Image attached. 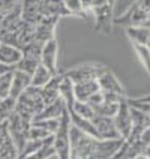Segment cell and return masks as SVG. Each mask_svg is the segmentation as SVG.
<instances>
[{
    "label": "cell",
    "instance_id": "obj_33",
    "mask_svg": "<svg viewBox=\"0 0 150 159\" xmlns=\"http://www.w3.org/2000/svg\"><path fill=\"white\" fill-rule=\"evenodd\" d=\"M144 27H147V29H150V17L147 18V21H146V24H144Z\"/></svg>",
    "mask_w": 150,
    "mask_h": 159
},
{
    "label": "cell",
    "instance_id": "obj_17",
    "mask_svg": "<svg viewBox=\"0 0 150 159\" xmlns=\"http://www.w3.org/2000/svg\"><path fill=\"white\" fill-rule=\"evenodd\" d=\"M99 89V84H98L96 80L93 81H84V83H75L74 84V95H75V99L77 101H81V102H87L89 98L92 95H95Z\"/></svg>",
    "mask_w": 150,
    "mask_h": 159
},
{
    "label": "cell",
    "instance_id": "obj_31",
    "mask_svg": "<svg viewBox=\"0 0 150 159\" xmlns=\"http://www.w3.org/2000/svg\"><path fill=\"white\" fill-rule=\"evenodd\" d=\"M15 68H12V66H6V65H3V63H0V77L2 75H5L6 72H11V71H14Z\"/></svg>",
    "mask_w": 150,
    "mask_h": 159
},
{
    "label": "cell",
    "instance_id": "obj_14",
    "mask_svg": "<svg viewBox=\"0 0 150 159\" xmlns=\"http://www.w3.org/2000/svg\"><path fill=\"white\" fill-rule=\"evenodd\" d=\"M30 86H32V75H29V74L23 71H18V69H14L9 96L14 98V99H18V96Z\"/></svg>",
    "mask_w": 150,
    "mask_h": 159
},
{
    "label": "cell",
    "instance_id": "obj_1",
    "mask_svg": "<svg viewBox=\"0 0 150 159\" xmlns=\"http://www.w3.org/2000/svg\"><path fill=\"white\" fill-rule=\"evenodd\" d=\"M44 107L45 102L42 93H41V89L30 86L18 96L17 104H15V111L26 119L33 120L44 110Z\"/></svg>",
    "mask_w": 150,
    "mask_h": 159
},
{
    "label": "cell",
    "instance_id": "obj_22",
    "mask_svg": "<svg viewBox=\"0 0 150 159\" xmlns=\"http://www.w3.org/2000/svg\"><path fill=\"white\" fill-rule=\"evenodd\" d=\"M51 74H50V71L45 68L44 65H39L38 68H36V71L32 74V86L33 87H39L42 89L51 80Z\"/></svg>",
    "mask_w": 150,
    "mask_h": 159
},
{
    "label": "cell",
    "instance_id": "obj_8",
    "mask_svg": "<svg viewBox=\"0 0 150 159\" xmlns=\"http://www.w3.org/2000/svg\"><path fill=\"white\" fill-rule=\"evenodd\" d=\"M92 123L96 128V132L101 140H123L116 128L114 119L105 116H95L92 119Z\"/></svg>",
    "mask_w": 150,
    "mask_h": 159
},
{
    "label": "cell",
    "instance_id": "obj_13",
    "mask_svg": "<svg viewBox=\"0 0 150 159\" xmlns=\"http://www.w3.org/2000/svg\"><path fill=\"white\" fill-rule=\"evenodd\" d=\"M41 17H69L71 12L66 9L63 0H39Z\"/></svg>",
    "mask_w": 150,
    "mask_h": 159
},
{
    "label": "cell",
    "instance_id": "obj_11",
    "mask_svg": "<svg viewBox=\"0 0 150 159\" xmlns=\"http://www.w3.org/2000/svg\"><path fill=\"white\" fill-rule=\"evenodd\" d=\"M60 18L56 17H44L35 26V42L47 44L48 41L54 39V29Z\"/></svg>",
    "mask_w": 150,
    "mask_h": 159
},
{
    "label": "cell",
    "instance_id": "obj_19",
    "mask_svg": "<svg viewBox=\"0 0 150 159\" xmlns=\"http://www.w3.org/2000/svg\"><path fill=\"white\" fill-rule=\"evenodd\" d=\"M66 110V105H65V101L63 98H59L57 101H54L51 104L44 107V110L36 116L33 120H42V119H60V116L63 114V111ZM32 120V122H33Z\"/></svg>",
    "mask_w": 150,
    "mask_h": 159
},
{
    "label": "cell",
    "instance_id": "obj_9",
    "mask_svg": "<svg viewBox=\"0 0 150 159\" xmlns=\"http://www.w3.org/2000/svg\"><path fill=\"white\" fill-rule=\"evenodd\" d=\"M18 147L11 137L8 129V122L0 123V159H18Z\"/></svg>",
    "mask_w": 150,
    "mask_h": 159
},
{
    "label": "cell",
    "instance_id": "obj_25",
    "mask_svg": "<svg viewBox=\"0 0 150 159\" xmlns=\"http://www.w3.org/2000/svg\"><path fill=\"white\" fill-rule=\"evenodd\" d=\"M45 143V140H27L26 144H24V147L21 149L20 152V155H18V159H24L27 158L29 155H32V153H35L38 149H41L42 147V144Z\"/></svg>",
    "mask_w": 150,
    "mask_h": 159
},
{
    "label": "cell",
    "instance_id": "obj_29",
    "mask_svg": "<svg viewBox=\"0 0 150 159\" xmlns=\"http://www.w3.org/2000/svg\"><path fill=\"white\" fill-rule=\"evenodd\" d=\"M51 135H53V134H50L45 128L39 126V125L32 123V126H30V132H29V138H30V140H47V138H50Z\"/></svg>",
    "mask_w": 150,
    "mask_h": 159
},
{
    "label": "cell",
    "instance_id": "obj_27",
    "mask_svg": "<svg viewBox=\"0 0 150 159\" xmlns=\"http://www.w3.org/2000/svg\"><path fill=\"white\" fill-rule=\"evenodd\" d=\"M66 9L71 12V15H80V17H87V12L83 8L81 0H63Z\"/></svg>",
    "mask_w": 150,
    "mask_h": 159
},
{
    "label": "cell",
    "instance_id": "obj_18",
    "mask_svg": "<svg viewBox=\"0 0 150 159\" xmlns=\"http://www.w3.org/2000/svg\"><path fill=\"white\" fill-rule=\"evenodd\" d=\"M126 35L135 45L150 47V29L144 26H131L126 27Z\"/></svg>",
    "mask_w": 150,
    "mask_h": 159
},
{
    "label": "cell",
    "instance_id": "obj_4",
    "mask_svg": "<svg viewBox=\"0 0 150 159\" xmlns=\"http://www.w3.org/2000/svg\"><path fill=\"white\" fill-rule=\"evenodd\" d=\"M6 122H8V129L11 132V137H12V140L15 143V146L18 147V152H21L26 141L29 140L32 120L23 117L21 114H18L17 111H14L12 114L9 116V119Z\"/></svg>",
    "mask_w": 150,
    "mask_h": 159
},
{
    "label": "cell",
    "instance_id": "obj_15",
    "mask_svg": "<svg viewBox=\"0 0 150 159\" xmlns=\"http://www.w3.org/2000/svg\"><path fill=\"white\" fill-rule=\"evenodd\" d=\"M98 84H99V89L102 92H113V93H120V95H125V89L122 87L120 81L116 78V75L111 71H105L102 72L99 77H98Z\"/></svg>",
    "mask_w": 150,
    "mask_h": 159
},
{
    "label": "cell",
    "instance_id": "obj_32",
    "mask_svg": "<svg viewBox=\"0 0 150 159\" xmlns=\"http://www.w3.org/2000/svg\"><path fill=\"white\" fill-rule=\"evenodd\" d=\"M134 159H150V156H147L146 153H138V155H137Z\"/></svg>",
    "mask_w": 150,
    "mask_h": 159
},
{
    "label": "cell",
    "instance_id": "obj_3",
    "mask_svg": "<svg viewBox=\"0 0 150 159\" xmlns=\"http://www.w3.org/2000/svg\"><path fill=\"white\" fill-rule=\"evenodd\" d=\"M150 17V0H135L129 9L119 18H114V24L120 26H144Z\"/></svg>",
    "mask_w": 150,
    "mask_h": 159
},
{
    "label": "cell",
    "instance_id": "obj_21",
    "mask_svg": "<svg viewBox=\"0 0 150 159\" xmlns=\"http://www.w3.org/2000/svg\"><path fill=\"white\" fill-rule=\"evenodd\" d=\"M53 140H54V137L51 135L50 138L45 140V143L42 144L41 149H38L35 153L29 155L24 159H50L51 156H56V152H54V147H53Z\"/></svg>",
    "mask_w": 150,
    "mask_h": 159
},
{
    "label": "cell",
    "instance_id": "obj_23",
    "mask_svg": "<svg viewBox=\"0 0 150 159\" xmlns=\"http://www.w3.org/2000/svg\"><path fill=\"white\" fill-rule=\"evenodd\" d=\"M39 65H41V60H39V59L29 57V56H23L21 60L17 63L15 69L23 71V72H26V74H29V75H32V74L36 71V68H38Z\"/></svg>",
    "mask_w": 150,
    "mask_h": 159
},
{
    "label": "cell",
    "instance_id": "obj_5",
    "mask_svg": "<svg viewBox=\"0 0 150 159\" xmlns=\"http://www.w3.org/2000/svg\"><path fill=\"white\" fill-rule=\"evenodd\" d=\"M107 68L104 65L99 63H87V65H81L77 66L71 71L65 72V75L71 80L72 83H84V81H93L98 80V77L105 71Z\"/></svg>",
    "mask_w": 150,
    "mask_h": 159
},
{
    "label": "cell",
    "instance_id": "obj_12",
    "mask_svg": "<svg viewBox=\"0 0 150 159\" xmlns=\"http://www.w3.org/2000/svg\"><path fill=\"white\" fill-rule=\"evenodd\" d=\"M65 78H66L65 72H59L57 75H53L51 80L41 89V93H42L45 105H48V104H51L54 101H57L59 98H62L60 87H62V83L65 81Z\"/></svg>",
    "mask_w": 150,
    "mask_h": 159
},
{
    "label": "cell",
    "instance_id": "obj_34",
    "mask_svg": "<svg viewBox=\"0 0 150 159\" xmlns=\"http://www.w3.org/2000/svg\"><path fill=\"white\" fill-rule=\"evenodd\" d=\"M0 45H2V39H0Z\"/></svg>",
    "mask_w": 150,
    "mask_h": 159
},
{
    "label": "cell",
    "instance_id": "obj_16",
    "mask_svg": "<svg viewBox=\"0 0 150 159\" xmlns=\"http://www.w3.org/2000/svg\"><path fill=\"white\" fill-rule=\"evenodd\" d=\"M21 15L24 21L36 26L42 20L39 12V0H21Z\"/></svg>",
    "mask_w": 150,
    "mask_h": 159
},
{
    "label": "cell",
    "instance_id": "obj_26",
    "mask_svg": "<svg viewBox=\"0 0 150 159\" xmlns=\"http://www.w3.org/2000/svg\"><path fill=\"white\" fill-rule=\"evenodd\" d=\"M134 50L138 56L140 62L143 63L144 69L147 71V74L150 75V47H144V45H135L134 44Z\"/></svg>",
    "mask_w": 150,
    "mask_h": 159
},
{
    "label": "cell",
    "instance_id": "obj_35",
    "mask_svg": "<svg viewBox=\"0 0 150 159\" xmlns=\"http://www.w3.org/2000/svg\"><path fill=\"white\" fill-rule=\"evenodd\" d=\"M0 102H2V99H0Z\"/></svg>",
    "mask_w": 150,
    "mask_h": 159
},
{
    "label": "cell",
    "instance_id": "obj_36",
    "mask_svg": "<svg viewBox=\"0 0 150 159\" xmlns=\"http://www.w3.org/2000/svg\"><path fill=\"white\" fill-rule=\"evenodd\" d=\"M0 123H2V122H0Z\"/></svg>",
    "mask_w": 150,
    "mask_h": 159
},
{
    "label": "cell",
    "instance_id": "obj_7",
    "mask_svg": "<svg viewBox=\"0 0 150 159\" xmlns=\"http://www.w3.org/2000/svg\"><path fill=\"white\" fill-rule=\"evenodd\" d=\"M113 9L114 6L110 5L108 2L99 5L98 8H95L93 12V17H95V29L102 32V33H110L111 26L114 24V15H113Z\"/></svg>",
    "mask_w": 150,
    "mask_h": 159
},
{
    "label": "cell",
    "instance_id": "obj_20",
    "mask_svg": "<svg viewBox=\"0 0 150 159\" xmlns=\"http://www.w3.org/2000/svg\"><path fill=\"white\" fill-rule=\"evenodd\" d=\"M21 57H23L21 50H18V48L12 47V45H8V44L0 45V63H3L6 66L15 68L17 63L21 60Z\"/></svg>",
    "mask_w": 150,
    "mask_h": 159
},
{
    "label": "cell",
    "instance_id": "obj_30",
    "mask_svg": "<svg viewBox=\"0 0 150 159\" xmlns=\"http://www.w3.org/2000/svg\"><path fill=\"white\" fill-rule=\"evenodd\" d=\"M32 123H36V125H39V126H42V128H45L50 134L54 135L56 131H57V128H59V125H60V119H42V120H33Z\"/></svg>",
    "mask_w": 150,
    "mask_h": 159
},
{
    "label": "cell",
    "instance_id": "obj_10",
    "mask_svg": "<svg viewBox=\"0 0 150 159\" xmlns=\"http://www.w3.org/2000/svg\"><path fill=\"white\" fill-rule=\"evenodd\" d=\"M57 50H59V44L54 38L44 44L41 51V65H44L51 75H57L60 72L57 69Z\"/></svg>",
    "mask_w": 150,
    "mask_h": 159
},
{
    "label": "cell",
    "instance_id": "obj_2",
    "mask_svg": "<svg viewBox=\"0 0 150 159\" xmlns=\"http://www.w3.org/2000/svg\"><path fill=\"white\" fill-rule=\"evenodd\" d=\"M53 137V147L57 159H71V119L68 110L60 116V125Z\"/></svg>",
    "mask_w": 150,
    "mask_h": 159
},
{
    "label": "cell",
    "instance_id": "obj_24",
    "mask_svg": "<svg viewBox=\"0 0 150 159\" xmlns=\"http://www.w3.org/2000/svg\"><path fill=\"white\" fill-rule=\"evenodd\" d=\"M119 105L120 104H113V102H107L104 101L102 104L93 107L95 110V114L96 116H105V117H114L117 110H119Z\"/></svg>",
    "mask_w": 150,
    "mask_h": 159
},
{
    "label": "cell",
    "instance_id": "obj_28",
    "mask_svg": "<svg viewBox=\"0 0 150 159\" xmlns=\"http://www.w3.org/2000/svg\"><path fill=\"white\" fill-rule=\"evenodd\" d=\"M12 72H6L0 77V99H5L11 93V84H12Z\"/></svg>",
    "mask_w": 150,
    "mask_h": 159
},
{
    "label": "cell",
    "instance_id": "obj_6",
    "mask_svg": "<svg viewBox=\"0 0 150 159\" xmlns=\"http://www.w3.org/2000/svg\"><path fill=\"white\" fill-rule=\"evenodd\" d=\"M113 119H114L116 128H117V131L120 134V137L123 140H126L131 135V132H132V126H134L131 107L128 104V98H125L123 101L120 102L119 110H117V113H116V116Z\"/></svg>",
    "mask_w": 150,
    "mask_h": 159
}]
</instances>
